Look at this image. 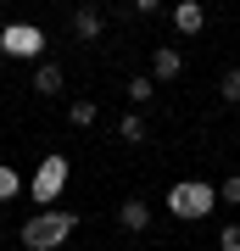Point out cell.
Masks as SVG:
<instances>
[{
  "label": "cell",
  "instance_id": "6da1fadb",
  "mask_svg": "<svg viewBox=\"0 0 240 251\" xmlns=\"http://www.w3.org/2000/svg\"><path fill=\"white\" fill-rule=\"evenodd\" d=\"M73 224H79L73 212H39V218H28V224L17 229V240H23L28 251H56V246L73 234Z\"/></svg>",
  "mask_w": 240,
  "mask_h": 251
},
{
  "label": "cell",
  "instance_id": "7a4b0ae2",
  "mask_svg": "<svg viewBox=\"0 0 240 251\" xmlns=\"http://www.w3.org/2000/svg\"><path fill=\"white\" fill-rule=\"evenodd\" d=\"M213 201H218V190L201 184V179H179V184L168 190L173 218H207V212H213Z\"/></svg>",
  "mask_w": 240,
  "mask_h": 251
},
{
  "label": "cell",
  "instance_id": "3957f363",
  "mask_svg": "<svg viewBox=\"0 0 240 251\" xmlns=\"http://www.w3.org/2000/svg\"><path fill=\"white\" fill-rule=\"evenodd\" d=\"M0 50L17 56V62H34V56L45 50V34L34 23H6V28H0Z\"/></svg>",
  "mask_w": 240,
  "mask_h": 251
},
{
  "label": "cell",
  "instance_id": "277c9868",
  "mask_svg": "<svg viewBox=\"0 0 240 251\" xmlns=\"http://www.w3.org/2000/svg\"><path fill=\"white\" fill-rule=\"evenodd\" d=\"M62 184H67V156H45L39 173H34V201L51 206L56 196H62Z\"/></svg>",
  "mask_w": 240,
  "mask_h": 251
},
{
  "label": "cell",
  "instance_id": "5b68a950",
  "mask_svg": "<svg viewBox=\"0 0 240 251\" xmlns=\"http://www.w3.org/2000/svg\"><path fill=\"white\" fill-rule=\"evenodd\" d=\"M179 73H185V56H179L173 45H151V78L157 84H173Z\"/></svg>",
  "mask_w": 240,
  "mask_h": 251
},
{
  "label": "cell",
  "instance_id": "8992f818",
  "mask_svg": "<svg viewBox=\"0 0 240 251\" xmlns=\"http://www.w3.org/2000/svg\"><path fill=\"white\" fill-rule=\"evenodd\" d=\"M117 229H129V234H145V229H151V206H145L140 196H129L123 206H117Z\"/></svg>",
  "mask_w": 240,
  "mask_h": 251
},
{
  "label": "cell",
  "instance_id": "52a82bcc",
  "mask_svg": "<svg viewBox=\"0 0 240 251\" xmlns=\"http://www.w3.org/2000/svg\"><path fill=\"white\" fill-rule=\"evenodd\" d=\"M73 34H79L84 45H89V39H101V6H95V0L73 6Z\"/></svg>",
  "mask_w": 240,
  "mask_h": 251
},
{
  "label": "cell",
  "instance_id": "ba28073f",
  "mask_svg": "<svg viewBox=\"0 0 240 251\" xmlns=\"http://www.w3.org/2000/svg\"><path fill=\"white\" fill-rule=\"evenodd\" d=\"M34 95H45V100L62 95V62H39L34 67Z\"/></svg>",
  "mask_w": 240,
  "mask_h": 251
},
{
  "label": "cell",
  "instance_id": "9c48e42d",
  "mask_svg": "<svg viewBox=\"0 0 240 251\" xmlns=\"http://www.w3.org/2000/svg\"><path fill=\"white\" fill-rule=\"evenodd\" d=\"M173 23H179V34H201V28H207V6L185 0V6H173Z\"/></svg>",
  "mask_w": 240,
  "mask_h": 251
},
{
  "label": "cell",
  "instance_id": "30bf717a",
  "mask_svg": "<svg viewBox=\"0 0 240 251\" xmlns=\"http://www.w3.org/2000/svg\"><path fill=\"white\" fill-rule=\"evenodd\" d=\"M117 140H123V145H140L145 140V117L140 112H123V117H117Z\"/></svg>",
  "mask_w": 240,
  "mask_h": 251
},
{
  "label": "cell",
  "instance_id": "8fae6325",
  "mask_svg": "<svg viewBox=\"0 0 240 251\" xmlns=\"http://www.w3.org/2000/svg\"><path fill=\"white\" fill-rule=\"evenodd\" d=\"M151 95H157V78H151V73H140V78H129V106H134V112H140V106H145Z\"/></svg>",
  "mask_w": 240,
  "mask_h": 251
},
{
  "label": "cell",
  "instance_id": "7c38bea8",
  "mask_svg": "<svg viewBox=\"0 0 240 251\" xmlns=\"http://www.w3.org/2000/svg\"><path fill=\"white\" fill-rule=\"evenodd\" d=\"M95 117H101V106H95V100H73V106H67V123H73V128H89Z\"/></svg>",
  "mask_w": 240,
  "mask_h": 251
},
{
  "label": "cell",
  "instance_id": "4fadbf2b",
  "mask_svg": "<svg viewBox=\"0 0 240 251\" xmlns=\"http://www.w3.org/2000/svg\"><path fill=\"white\" fill-rule=\"evenodd\" d=\"M218 95L229 100V106H240V67H229V73L218 78Z\"/></svg>",
  "mask_w": 240,
  "mask_h": 251
},
{
  "label": "cell",
  "instance_id": "5bb4252c",
  "mask_svg": "<svg viewBox=\"0 0 240 251\" xmlns=\"http://www.w3.org/2000/svg\"><path fill=\"white\" fill-rule=\"evenodd\" d=\"M218 251H240V224H223L218 229Z\"/></svg>",
  "mask_w": 240,
  "mask_h": 251
},
{
  "label": "cell",
  "instance_id": "9a60e30c",
  "mask_svg": "<svg viewBox=\"0 0 240 251\" xmlns=\"http://www.w3.org/2000/svg\"><path fill=\"white\" fill-rule=\"evenodd\" d=\"M218 201H235V206H240V173H235V179H223V184H218Z\"/></svg>",
  "mask_w": 240,
  "mask_h": 251
},
{
  "label": "cell",
  "instance_id": "2e32d148",
  "mask_svg": "<svg viewBox=\"0 0 240 251\" xmlns=\"http://www.w3.org/2000/svg\"><path fill=\"white\" fill-rule=\"evenodd\" d=\"M134 17H162V0H134Z\"/></svg>",
  "mask_w": 240,
  "mask_h": 251
},
{
  "label": "cell",
  "instance_id": "e0dca14e",
  "mask_svg": "<svg viewBox=\"0 0 240 251\" xmlns=\"http://www.w3.org/2000/svg\"><path fill=\"white\" fill-rule=\"evenodd\" d=\"M6 196H17V173H11V168H0V201H6Z\"/></svg>",
  "mask_w": 240,
  "mask_h": 251
}]
</instances>
